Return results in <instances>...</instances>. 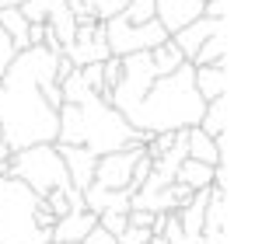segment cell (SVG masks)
I'll return each mask as SVG.
<instances>
[{
    "mask_svg": "<svg viewBox=\"0 0 255 244\" xmlns=\"http://www.w3.org/2000/svg\"><path fill=\"white\" fill-rule=\"evenodd\" d=\"M199 14H203V0H154V18L168 35H175Z\"/></svg>",
    "mask_w": 255,
    "mask_h": 244,
    "instance_id": "cell-11",
    "label": "cell"
},
{
    "mask_svg": "<svg viewBox=\"0 0 255 244\" xmlns=\"http://www.w3.org/2000/svg\"><path fill=\"white\" fill-rule=\"evenodd\" d=\"M189 63H192V67H227V42H224V32L210 35V39L196 49V56H192Z\"/></svg>",
    "mask_w": 255,
    "mask_h": 244,
    "instance_id": "cell-20",
    "label": "cell"
},
{
    "mask_svg": "<svg viewBox=\"0 0 255 244\" xmlns=\"http://www.w3.org/2000/svg\"><path fill=\"white\" fill-rule=\"evenodd\" d=\"M102 28H105V42H109V53H112V56L150 53V49H157L164 39H171V35L157 25V18H154V21H143V25H129V21H123V18L116 14V18L102 21Z\"/></svg>",
    "mask_w": 255,
    "mask_h": 244,
    "instance_id": "cell-6",
    "label": "cell"
},
{
    "mask_svg": "<svg viewBox=\"0 0 255 244\" xmlns=\"http://www.w3.org/2000/svg\"><path fill=\"white\" fill-rule=\"evenodd\" d=\"M224 25H227V18H206V14H199L196 21H189L185 28H178L175 35H171V42L178 46V53L185 56V63L196 56V49L210 39V35H217V32H224Z\"/></svg>",
    "mask_w": 255,
    "mask_h": 244,
    "instance_id": "cell-9",
    "label": "cell"
},
{
    "mask_svg": "<svg viewBox=\"0 0 255 244\" xmlns=\"http://www.w3.org/2000/svg\"><path fill=\"white\" fill-rule=\"evenodd\" d=\"M56 53L46 46H28L14 53L0 74V143L25 150L56 140V108L63 105L56 84Z\"/></svg>",
    "mask_w": 255,
    "mask_h": 244,
    "instance_id": "cell-1",
    "label": "cell"
},
{
    "mask_svg": "<svg viewBox=\"0 0 255 244\" xmlns=\"http://www.w3.org/2000/svg\"><path fill=\"white\" fill-rule=\"evenodd\" d=\"M175 181L185 185V188H192V192L210 188V185H213V164H199V161L185 157V161L178 164V171H175Z\"/></svg>",
    "mask_w": 255,
    "mask_h": 244,
    "instance_id": "cell-17",
    "label": "cell"
},
{
    "mask_svg": "<svg viewBox=\"0 0 255 244\" xmlns=\"http://www.w3.org/2000/svg\"><path fill=\"white\" fill-rule=\"evenodd\" d=\"M199 129H203L206 136H220V133H227V94H220V98H213V101L203 105Z\"/></svg>",
    "mask_w": 255,
    "mask_h": 244,
    "instance_id": "cell-19",
    "label": "cell"
},
{
    "mask_svg": "<svg viewBox=\"0 0 255 244\" xmlns=\"http://www.w3.org/2000/svg\"><path fill=\"white\" fill-rule=\"evenodd\" d=\"M49 244H60V241H49Z\"/></svg>",
    "mask_w": 255,
    "mask_h": 244,
    "instance_id": "cell-28",
    "label": "cell"
},
{
    "mask_svg": "<svg viewBox=\"0 0 255 244\" xmlns=\"http://www.w3.org/2000/svg\"><path fill=\"white\" fill-rule=\"evenodd\" d=\"M206 18H227V0H203Z\"/></svg>",
    "mask_w": 255,
    "mask_h": 244,
    "instance_id": "cell-26",
    "label": "cell"
},
{
    "mask_svg": "<svg viewBox=\"0 0 255 244\" xmlns=\"http://www.w3.org/2000/svg\"><path fill=\"white\" fill-rule=\"evenodd\" d=\"M56 140L53 143H67V147H84L91 150L95 157L102 154H112V150H126V147H136V143H150L154 136L150 133H140L133 129L105 98H98L95 91H88L77 105L63 101L56 108Z\"/></svg>",
    "mask_w": 255,
    "mask_h": 244,
    "instance_id": "cell-2",
    "label": "cell"
},
{
    "mask_svg": "<svg viewBox=\"0 0 255 244\" xmlns=\"http://www.w3.org/2000/svg\"><path fill=\"white\" fill-rule=\"evenodd\" d=\"M185 150H189V157L199 161V164H224V154H220L217 136H206L199 126H189V129H185Z\"/></svg>",
    "mask_w": 255,
    "mask_h": 244,
    "instance_id": "cell-16",
    "label": "cell"
},
{
    "mask_svg": "<svg viewBox=\"0 0 255 244\" xmlns=\"http://www.w3.org/2000/svg\"><path fill=\"white\" fill-rule=\"evenodd\" d=\"M150 234H154L150 227H136V223H126V230H123V234H119L116 241H119V244H147V241H150Z\"/></svg>",
    "mask_w": 255,
    "mask_h": 244,
    "instance_id": "cell-22",
    "label": "cell"
},
{
    "mask_svg": "<svg viewBox=\"0 0 255 244\" xmlns=\"http://www.w3.org/2000/svg\"><path fill=\"white\" fill-rule=\"evenodd\" d=\"M192 87L203 101L227 94V67H192Z\"/></svg>",
    "mask_w": 255,
    "mask_h": 244,
    "instance_id": "cell-15",
    "label": "cell"
},
{
    "mask_svg": "<svg viewBox=\"0 0 255 244\" xmlns=\"http://www.w3.org/2000/svg\"><path fill=\"white\" fill-rule=\"evenodd\" d=\"M81 202L84 209H91L95 216L98 213H129V188H102V185H88L81 192Z\"/></svg>",
    "mask_w": 255,
    "mask_h": 244,
    "instance_id": "cell-13",
    "label": "cell"
},
{
    "mask_svg": "<svg viewBox=\"0 0 255 244\" xmlns=\"http://www.w3.org/2000/svg\"><path fill=\"white\" fill-rule=\"evenodd\" d=\"M224 227H227V192L210 185V202H206V216H203V244H227L224 241Z\"/></svg>",
    "mask_w": 255,
    "mask_h": 244,
    "instance_id": "cell-12",
    "label": "cell"
},
{
    "mask_svg": "<svg viewBox=\"0 0 255 244\" xmlns=\"http://www.w3.org/2000/svg\"><path fill=\"white\" fill-rule=\"evenodd\" d=\"M98 223V216L91 213V209H70V213H63V216H56V223H53V230H49V237L53 241H60V244H81V237L91 230Z\"/></svg>",
    "mask_w": 255,
    "mask_h": 244,
    "instance_id": "cell-14",
    "label": "cell"
},
{
    "mask_svg": "<svg viewBox=\"0 0 255 244\" xmlns=\"http://www.w3.org/2000/svg\"><path fill=\"white\" fill-rule=\"evenodd\" d=\"M81 244H119V241H116V234H109L105 227H98V223H95V227L81 237Z\"/></svg>",
    "mask_w": 255,
    "mask_h": 244,
    "instance_id": "cell-24",
    "label": "cell"
},
{
    "mask_svg": "<svg viewBox=\"0 0 255 244\" xmlns=\"http://www.w3.org/2000/svg\"><path fill=\"white\" fill-rule=\"evenodd\" d=\"M56 150H60L63 167H67L70 188L84 192V188L95 181V164H98V157H95L91 150H84V147H67V143H56Z\"/></svg>",
    "mask_w": 255,
    "mask_h": 244,
    "instance_id": "cell-10",
    "label": "cell"
},
{
    "mask_svg": "<svg viewBox=\"0 0 255 244\" xmlns=\"http://www.w3.org/2000/svg\"><path fill=\"white\" fill-rule=\"evenodd\" d=\"M39 195L18 181L0 174V244H49V230L35 223Z\"/></svg>",
    "mask_w": 255,
    "mask_h": 244,
    "instance_id": "cell-4",
    "label": "cell"
},
{
    "mask_svg": "<svg viewBox=\"0 0 255 244\" xmlns=\"http://www.w3.org/2000/svg\"><path fill=\"white\" fill-rule=\"evenodd\" d=\"M0 28H4V35L14 42V49H28V18L21 14V7H4L0 11Z\"/></svg>",
    "mask_w": 255,
    "mask_h": 244,
    "instance_id": "cell-18",
    "label": "cell"
},
{
    "mask_svg": "<svg viewBox=\"0 0 255 244\" xmlns=\"http://www.w3.org/2000/svg\"><path fill=\"white\" fill-rule=\"evenodd\" d=\"M63 56L74 63V67H88V63H102L109 60V42H105V28L102 21L95 18H81L77 21V32H74V42L63 49Z\"/></svg>",
    "mask_w": 255,
    "mask_h": 244,
    "instance_id": "cell-7",
    "label": "cell"
},
{
    "mask_svg": "<svg viewBox=\"0 0 255 244\" xmlns=\"http://www.w3.org/2000/svg\"><path fill=\"white\" fill-rule=\"evenodd\" d=\"M140 154H143V143L126 147V150L102 154V157H98V164H95V185H102V188H129L133 164H136V157H140Z\"/></svg>",
    "mask_w": 255,
    "mask_h": 244,
    "instance_id": "cell-8",
    "label": "cell"
},
{
    "mask_svg": "<svg viewBox=\"0 0 255 244\" xmlns=\"http://www.w3.org/2000/svg\"><path fill=\"white\" fill-rule=\"evenodd\" d=\"M0 174L25 181L39 199L49 195L53 188L70 192V178H67V167L60 161L56 143H35V147H25V150H14L7 161H0Z\"/></svg>",
    "mask_w": 255,
    "mask_h": 244,
    "instance_id": "cell-5",
    "label": "cell"
},
{
    "mask_svg": "<svg viewBox=\"0 0 255 244\" xmlns=\"http://www.w3.org/2000/svg\"><path fill=\"white\" fill-rule=\"evenodd\" d=\"M203 98L192 87V63H182L171 74L154 77V84L123 112V119L140 129V133H175V129H189L199 126L203 115Z\"/></svg>",
    "mask_w": 255,
    "mask_h": 244,
    "instance_id": "cell-3",
    "label": "cell"
},
{
    "mask_svg": "<svg viewBox=\"0 0 255 244\" xmlns=\"http://www.w3.org/2000/svg\"><path fill=\"white\" fill-rule=\"evenodd\" d=\"M25 4V0H0V11H4V7H21Z\"/></svg>",
    "mask_w": 255,
    "mask_h": 244,
    "instance_id": "cell-27",
    "label": "cell"
},
{
    "mask_svg": "<svg viewBox=\"0 0 255 244\" xmlns=\"http://www.w3.org/2000/svg\"><path fill=\"white\" fill-rule=\"evenodd\" d=\"M150 63H154V70H157V77H161V74H171V70H178V67L185 63V56L178 53V46H175L171 39H164L157 49H150Z\"/></svg>",
    "mask_w": 255,
    "mask_h": 244,
    "instance_id": "cell-21",
    "label": "cell"
},
{
    "mask_svg": "<svg viewBox=\"0 0 255 244\" xmlns=\"http://www.w3.org/2000/svg\"><path fill=\"white\" fill-rule=\"evenodd\" d=\"M14 53H18V49H14V42L4 35V28H0V74L7 70V63L14 60Z\"/></svg>",
    "mask_w": 255,
    "mask_h": 244,
    "instance_id": "cell-25",
    "label": "cell"
},
{
    "mask_svg": "<svg viewBox=\"0 0 255 244\" xmlns=\"http://www.w3.org/2000/svg\"><path fill=\"white\" fill-rule=\"evenodd\" d=\"M126 223H129V220H126V213H98V227H105V230H109V234H116V237L126 230Z\"/></svg>",
    "mask_w": 255,
    "mask_h": 244,
    "instance_id": "cell-23",
    "label": "cell"
}]
</instances>
